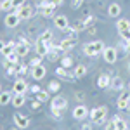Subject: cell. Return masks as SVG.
I'll return each mask as SVG.
<instances>
[{
  "instance_id": "1",
  "label": "cell",
  "mask_w": 130,
  "mask_h": 130,
  "mask_svg": "<svg viewBox=\"0 0 130 130\" xmlns=\"http://www.w3.org/2000/svg\"><path fill=\"white\" fill-rule=\"evenodd\" d=\"M104 49H106V45H104L102 40H94V42H89V43L83 45V54L89 56V57H95V56L102 54Z\"/></svg>"
},
{
  "instance_id": "2",
  "label": "cell",
  "mask_w": 130,
  "mask_h": 130,
  "mask_svg": "<svg viewBox=\"0 0 130 130\" xmlns=\"http://www.w3.org/2000/svg\"><path fill=\"white\" fill-rule=\"evenodd\" d=\"M90 120L94 125H101L106 121V116H108V106H97L94 109H90Z\"/></svg>"
},
{
  "instance_id": "3",
  "label": "cell",
  "mask_w": 130,
  "mask_h": 130,
  "mask_svg": "<svg viewBox=\"0 0 130 130\" xmlns=\"http://www.w3.org/2000/svg\"><path fill=\"white\" fill-rule=\"evenodd\" d=\"M56 7L57 5H54L52 0H42L40 4H38V12H40V16H43V18H49V16L54 14Z\"/></svg>"
},
{
  "instance_id": "4",
  "label": "cell",
  "mask_w": 130,
  "mask_h": 130,
  "mask_svg": "<svg viewBox=\"0 0 130 130\" xmlns=\"http://www.w3.org/2000/svg\"><path fill=\"white\" fill-rule=\"evenodd\" d=\"M101 56H102V59L106 61L108 64H115L118 61V49L116 47H106Z\"/></svg>"
},
{
  "instance_id": "5",
  "label": "cell",
  "mask_w": 130,
  "mask_h": 130,
  "mask_svg": "<svg viewBox=\"0 0 130 130\" xmlns=\"http://www.w3.org/2000/svg\"><path fill=\"white\" fill-rule=\"evenodd\" d=\"M50 108H54V109H61V111H64L66 108H68V99H66L64 95H61V94H57V95H54V97H52V101H50Z\"/></svg>"
},
{
  "instance_id": "6",
  "label": "cell",
  "mask_w": 130,
  "mask_h": 130,
  "mask_svg": "<svg viewBox=\"0 0 130 130\" xmlns=\"http://www.w3.org/2000/svg\"><path fill=\"white\" fill-rule=\"evenodd\" d=\"M18 16L21 18V21H26V19H31L33 18V14H35V9L31 7V5H28V4H24L23 7H19V9L14 10Z\"/></svg>"
},
{
  "instance_id": "7",
  "label": "cell",
  "mask_w": 130,
  "mask_h": 130,
  "mask_svg": "<svg viewBox=\"0 0 130 130\" xmlns=\"http://www.w3.org/2000/svg\"><path fill=\"white\" fill-rule=\"evenodd\" d=\"M89 115H90V109L85 106V104H78V106H75V109H73V118L78 120V121L85 120Z\"/></svg>"
},
{
  "instance_id": "8",
  "label": "cell",
  "mask_w": 130,
  "mask_h": 130,
  "mask_svg": "<svg viewBox=\"0 0 130 130\" xmlns=\"http://www.w3.org/2000/svg\"><path fill=\"white\" fill-rule=\"evenodd\" d=\"M12 120H14V125H16L18 128H21V130H24V128L30 127V118L24 116V115H21V113H14Z\"/></svg>"
},
{
  "instance_id": "9",
  "label": "cell",
  "mask_w": 130,
  "mask_h": 130,
  "mask_svg": "<svg viewBox=\"0 0 130 130\" xmlns=\"http://www.w3.org/2000/svg\"><path fill=\"white\" fill-rule=\"evenodd\" d=\"M21 23V18L12 10V12H9L7 16H5V19H4V24L7 26V28H18Z\"/></svg>"
},
{
  "instance_id": "10",
  "label": "cell",
  "mask_w": 130,
  "mask_h": 130,
  "mask_svg": "<svg viewBox=\"0 0 130 130\" xmlns=\"http://www.w3.org/2000/svg\"><path fill=\"white\" fill-rule=\"evenodd\" d=\"M28 83H26V80L24 78H18V80L12 83V92L14 94H26L28 92Z\"/></svg>"
},
{
  "instance_id": "11",
  "label": "cell",
  "mask_w": 130,
  "mask_h": 130,
  "mask_svg": "<svg viewBox=\"0 0 130 130\" xmlns=\"http://www.w3.org/2000/svg\"><path fill=\"white\" fill-rule=\"evenodd\" d=\"M31 78L37 82H40L45 78V75H47V68L43 66V64H40V66H35V68H31Z\"/></svg>"
},
{
  "instance_id": "12",
  "label": "cell",
  "mask_w": 130,
  "mask_h": 130,
  "mask_svg": "<svg viewBox=\"0 0 130 130\" xmlns=\"http://www.w3.org/2000/svg\"><path fill=\"white\" fill-rule=\"evenodd\" d=\"M54 26L57 28V30L64 31L68 26H70V19L66 18V14H59V16H56L54 18Z\"/></svg>"
},
{
  "instance_id": "13",
  "label": "cell",
  "mask_w": 130,
  "mask_h": 130,
  "mask_svg": "<svg viewBox=\"0 0 130 130\" xmlns=\"http://www.w3.org/2000/svg\"><path fill=\"white\" fill-rule=\"evenodd\" d=\"M76 45H78V38H70V37H66V38L61 40V49H62V52H68V50L75 49Z\"/></svg>"
},
{
  "instance_id": "14",
  "label": "cell",
  "mask_w": 130,
  "mask_h": 130,
  "mask_svg": "<svg viewBox=\"0 0 130 130\" xmlns=\"http://www.w3.org/2000/svg\"><path fill=\"white\" fill-rule=\"evenodd\" d=\"M50 43L52 42H38L37 40V45H35V50H37V56H42V57H45L47 54H49V50H50Z\"/></svg>"
},
{
  "instance_id": "15",
  "label": "cell",
  "mask_w": 130,
  "mask_h": 130,
  "mask_svg": "<svg viewBox=\"0 0 130 130\" xmlns=\"http://www.w3.org/2000/svg\"><path fill=\"white\" fill-rule=\"evenodd\" d=\"M56 75H57L59 78H62V80H70V82L76 80V78H75V75H73V71L66 70V68H62V66H59V68L56 70Z\"/></svg>"
},
{
  "instance_id": "16",
  "label": "cell",
  "mask_w": 130,
  "mask_h": 130,
  "mask_svg": "<svg viewBox=\"0 0 130 130\" xmlns=\"http://www.w3.org/2000/svg\"><path fill=\"white\" fill-rule=\"evenodd\" d=\"M12 97H14V92L12 90H2L0 92V106H7L12 102Z\"/></svg>"
},
{
  "instance_id": "17",
  "label": "cell",
  "mask_w": 130,
  "mask_h": 130,
  "mask_svg": "<svg viewBox=\"0 0 130 130\" xmlns=\"http://www.w3.org/2000/svg\"><path fill=\"white\" fill-rule=\"evenodd\" d=\"M16 109H19L23 108L24 104H26V94H14V97H12V102H10Z\"/></svg>"
},
{
  "instance_id": "18",
  "label": "cell",
  "mask_w": 130,
  "mask_h": 130,
  "mask_svg": "<svg viewBox=\"0 0 130 130\" xmlns=\"http://www.w3.org/2000/svg\"><path fill=\"white\" fill-rule=\"evenodd\" d=\"M16 54H18L19 57H24V56H28V54H30V43L18 42V45H16Z\"/></svg>"
},
{
  "instance_id": "19",
  "label": "cell",
  "mask_w": 130,
  "mask_h": 130,
  "mask_svg": "<svg viewBox=\"0 0 130 130\" xmlns=\"http://www.w3.org/2000/svg\"><path fill=\"white\" fill-rule=\"evenodd\" d=\"M111 85V76L108 75V73H102V75H99V78H97V87L99 89H108Z\"/></svg>"
},
{
  "instance_id": "20",
  "label": "cell",
  "mask_w": 130,
  "mask_h": 130,
  "mask_svg": "<svg viewBox=\"0 0 130 130\" xmlns=\"http://www.w3.org/2000/svg\"><path fill=\"white\" fill-rule=\"evenodd\" d=\"M130 106V99H128V95H125V94H121L120 97L116 99V108L120 111H125L127 108Z\"/></svg>"
},
{
  "instance_id": "21",
  "label": "cell",
  "mask_w": 130,
  "mask_h": 130,
  "mask_svg": "<svg viewBox=\"0 0 130 130\" xmlns=\"http://www.w3.org/2000/svg\"><path fill=\"white\" fill-rule=\"evenodd\" d=\"M120 14H121V7H120V4L113 2V4H109V5H108V16H109V18H118Z\"/></svg>"
},
{
  "instance_id": "22",
  "label": "cell",
  "mask_w": 130,
  "mask_h": 130,
  "mask_svg": "<svg viewBox=\"0 0 130 130\" xmlns=\"http://www.w3.org/2000/svg\"><path fill=\"white\" fill-rule=\"evenodd\" d=\"M123 87H125V82H123V78L121 76H115V78H111V85L109 89L111 90H123Z\"/></svg>"
},
{
  "instance_id": "23",
  "label": "cell",
  "mask_w": 130,
  "mask_h": 130,
  "mask_svg": "<svg viewBox=\"0 0 130 130\" xmlns=\"http://www.w3.org/2000/svg\"><path fill=\"white\" fill-rule=\"evenodd\" d=\"M16 45H18V42H14V40L5 42V47H4V50H2V56L7 57V56H10L12 52H16Z\"/></svg>"
},
{
  "instance_id": "24",
  "label": "cell",
  "mask_w": 130,
  "mask_h": 130,
  "mask_svg": "<svg viewBox=\"0 0 130 130\" xmlns=\"http://www.w3.org/2000/svg\"><path fill=\"white\" fill-rule=\"evenodd\" d=\"M87 71H89V70H87L85 64H76L75 70H73V75H75V78L78 80V78H83V76L87 75Z\"/></svg>"
},
{
  "instance_id": "25",
  "label": "cell",
  "mask_w": 130,
  "mask_h": 130,
  "mask_svg": "<svg viewBox=\"0 0 130 130\" xmlns=\"http://www.w3.org/2000/svg\"><path fill=\"white\" fill-rule=\"evenodd\" d=\"M113 121H115V125H116L118 130H128V123H127V120L121 118L120 115H116V116L113 118Z\"/></svg>"
},
{
  "instance_id": "26",
  "label": "cell",
  "mask_w": 130,
  "mask_h": 130,
  "mask_svg": "<svg viewBox=\"0 0 130 130\" xmlns=\"http://www.w3.org/2000/svg\"><path fill=\"white\" fill-rule=\"evenodd\" d=\"M52 38H54L52 31L45 30V31H42L40 35H38V38H37V40H38V42H47V43H49V42H52Z\"/></svg>"
},
{
  "instance_id": "27",
  "label": "cell",
  "mask_w": 130,
  "mask_h": 130,
  "mask_svg": "<svg viewBox=\"0 0 130 130\" xmlns=\"http://www.w3.org/2000/svg\"><path fill=\"white\" fill-rule=\"evenodd\" d=\"M116 28H118V33L120 31H125V30H130V21L121 18V19L116 21Z\"/></svg>"
},
{
  "instance_id": "28",
  "label": "cell",
  "mask_w": 130,
  "mask_h": 130,
  "mask_svg": "<svg viewBox=\"0 0 130 130\" xmlns=\"http://www.w3.org/2000/svg\"><path fill=\"white\" fill-rule=\"evenodd\" d=\"M35 99H38L40 102H47V101L50 99V92H49V90H43V89H42L38 94H35Z\"/></svg>"
},
{
  "instance_id": "29",
  "label": "cell",
  "mask_w": 130,
  "mask_h": 130,
  "mask_svg": "<svg viewBox=\"0 0 130 130\" xmlns=\"http://www.w3.org/2000/svg\"><path fill=\"white\" fill-rule=\"evenodd\" d=\"M30 64H18V76L19 78H24L26 75H28V71H30Z\"/></svg>"
},
{
  "instance_id": "30",
  "label": "cell",
  "mask_w": 130,
  "mask_h": 130,
  "mask_svg": "<svg viewBox=\"0 0 130 130\" xmlns=\"http://www.w3.org/2000/svg\"><path fill=\"white\" fill-rule=\"evenodd\" d=\"M0 4H2V10H4V12H12V10H14L12 0H0Z\"/></svg>"
},
{
  "instance_id": "31",
  "label": "cell",
  "mask_w": 130,
  "mask_h": 130,
  "mask_svg": "<svg viewBox=\"0 0 130 130\" xmlns=\"http://www.w3.org/2000/svg\"><path fill=\"white\" fill-rule=\"evenodd\" d=\"M47 90L56 94V92H59V90H61V83H59L57 80H50V82H49V87H47Z\"/></svg>"
},
{
  "instance_id": "32",
  "label": "cell",
  "mask_w": 130,
  "mask_h": 130,
  "mask_svg": "<svg viewBox=\"0 0 130 130\" xmlns=\"http://www.w3.org/2000/svg\"><path fill=\"white\" fill-rule=\"evenodd\" d=\"M61 66H62V68H66V70L73 68V59H71L70 56H64V57H61Z\"/></svg>"
},
{
  "instance_id": "33",
  "label": "cell",
  "mask_w": 130,
  "mask_h": 130,
  "mask_svg": "<svg viewBox=\"0 0 130 130\" xmlns=\"http://www.w3.org/2000/svg\"><path fill=\"white\" fill-rule=\"evenodd\" d=\"M83 24H85V28H92V26L95 24V16H92V14H87V18L83 19Z\"/></svg>"
},
{
  "instance_id": "34",
  "label": "cell",
  "mask_w": 130,
  "mask_h": 130,
  "mask_svg": "<svg viewBox=\"0 0 130 130\" xmlns=\"http://www.w3.org/2000/svg\"><path fill=\"white\" fill-rule=\"evenodd\" d=\"M71 28H73V30L76 31V33H80V31H83V30H85V24H83V21H76V23H75V24H73Z\"/></svg>"
},
{
  "instance_id": "35",
  "label": "cell",
  "mask_w": 130,
  "mask_h": 130,
  "mask_svg": "<svg viewBox=\"0 0 130 130\" xmlns=\"http://www.w3.org/2000/svg\"><path fill=\"white\" fill-rule=\"evenodd\" d=\"M5 59L9 61V62H12V64H18V62H19V56H18V54H16V52H12V54H10V56H7V57H5Z\"/></svg>"
},
{
  "instance_id": "36",
  "label": "cell",
  "mask_w": 130,
  "mask_h": 130,
  "mask_svg": "<svg viewBox=\"0 0 130 130\" xmlns=\"http://www.w3.org/2000/svg\"><path fill=\"white\" fill-rule=\"evenodd\" d=\"M42 59H43L42 56H35V57L30 61V66H31V68H35V66H40V64H42Z\"/></svg>"
},
{
  "instance_id": "37",
  "label": "cell",
  "mask_w": 130,
  "mask_h": 130,
  "mask_svg": "<svg viewBox=\"0 0 130 130\" xmlns=\"http://www.w3.org/2000/svg\"><path fill=\"white\" fill-rule=\"evenodd\" d=\"M50 115H52L56 120H61V118H62V111H61V109H54V108H50Z\"/></svg>"
},
{
  "instance_id": "38",
  "label": "cell",
  "mask_w": 130,
  "mask_h": 130,
  "mask_svg": "<svg viewBox=\"0 0 130 130\" xmlns=\"http://www.w3.org/2000/svg\"><path fill=\"white\" fill-rule=\"evenodd\" d=\"M43 104V102H40L38 99H35V101H31V109L33 111H37V109H40V106Z\"/></svg>"
},
{
  "instance_id": "39",
  "label": "cell",
  "mask_w": 130,
  "mask_h": 130,
  "mask_svg": "<svg viewBox=\"0 0 130 130\" xmlns=\"http://www.w3.org/2000/svg\"><path fill=\"white\" fill-rule=\"evenodd\" d=\"M120 38L121 40H130V30H125V31H120Z\"/></svg>"
},
{
  "instance_id": "40",
  "label": "cell",
  "mask_w": 130,
  "mask_h": 130,
  "mask_svg": "<svg viewBox=\"0 0 130 130\" xmlns=\"http://www.w3.org/2000/svg\"><path fill=\"white\" fill-rule=\"evenodd\" d=\"M82 5H83V0H73V2H71V7H73V9H80Z\"/></svg>"
},
{
  "instance_id": "41",
  "label": "cell",
  "mask_w": 130,
  "mask_h": 130,
  "mask_svg": "<svg viewBox=\"0 0 130 130\" xmlns=\"http://www.w3.org/2000/svg\"><path fill=\"white\" fill-rule=\"evenodd\" d=\"M104 130H118V128H116L115 121L111 120V121H108V123H106V127H104Z\"/></svg>"
},
{
  "instance_id": "42",
  "label": "cell",
  "mask_w": 130,
  "mask_h": 130,
  "mask_svg": "<svg viewBox=\"0 0 130 130\" xmlns=\"http://www.w3.org/2000/svg\"><path fill=\"white\" fill-rule=\"evenodd\" d=\"M12 4H14V10H16V9H19V7L24 5V0H12Z\"/></svg>"
},
{
  "instance_id": "43",
  "label": "cell",
  "mask_w": 130,
  "mask_h": 130,
  "mask_svg": "<svg viewBox=\"0 0 130 130\" xmlns=\"http://www.w3.org/2000/svg\"><path fill=\"white\" fill-rule=\"evenodd\" d=\"M40 85H31V87H30V92H31V94H38V92H40Z\"/></svg>"
},
{
  "instance_id": "44",
  "label": "cell",
  "mask_w": 130,
  "mask_h": 130,
  "mask_svg": "<svg viewBox=\"0 0 130 130\" xmlns=\"http://www.w3.org/2000/svg\"><path fill=\"white\" fill-rule=\"evenodd\" d=\"M75 95H76V101H78V102H80V101H83V99H85V94H83V92H76Z\"/></svg>"
},
{
  "instance_id": "45",
  "label": "cell",
  "mask_w": 130,
  "mask_h": 130,
  "mask_svg": "<svg viewBox=\"0 0 130 130\" xmlns=\"http://www.w3.org/2000/svg\"><path fill=\"white\" fill-rule=\"evenodd\" d=\"M80 130H92V123H83L80 127Z\"/></svg>"
},
{
  "instance_id": "46",
  "label": "cell",
  "mask_w": 130,
  "mask_h": 130,
  "mask_svg": "<svg viewBox=\"0 0 130 130\" xmlns=\"http://www.w3.org/2000/svg\"><path fill=\"white\" fill-rule=\"evenodd\" d=\"M52 4H54V5H57V7H61V5L64 4V0H52Z\"/></svg>"
},
{
  "instance_id": "47",
  "label": "cell",
  "mask_w": 130,
  "mask_h": 130,
  "mask_svg": "<svg viewBox=\"0 0 130 130\" xmlns=\"http://www.w3.org/2000/svg\"><path fill=\"white\" fill-rule=\"evenodd\" d=\"M4 47H5V42H4V40H0V52L4 50Z\"/></svg>"
},
{
  "instance_id": "48",
  "label": "cell",
  "mask_w": 130,
  "mask_h": 130,
  "mask_svg": "<svg viewBox=\"0 0 130 130\" xmlns=\"http://www.w3.org/2000/svg\"><path fill=\"white\" fill-rule=\"evenodd\" d=\"M89 33H90V35H94V33H95V28H94V26H92V28H89Z\"/></svg>"
},
{
  "instance_id": "49",
  "label": "cell",
  "mask_w": 130,
  "mask_h": 130,
  "mask_svg": "<svg viewBox=\"0 0 130 130\" xmlns=\"http://www.w3.org/2000/svg\"><path fill=\"white\" fill-rule=\"evenodd\" d=\"M127 68H128V71H130V61H128V64H127Z\"/></svg>"
},
{
  "instance_id": "50",
  "label": "cell",
  "mask_w": 130,
  "mask_h": 130,
  "mask_svg": "<svg viewBox=\"0 0 130 130\" xmlns=\"http://www.w3.org/2000/svg\"><path fill=\"white\" fill-rule=\"evenodd\" d=\"M128 90H130V82H128Z\"/></svg>"
},
{
  "instance_id": "51",
  "label": "cell",
  "mask_w": 130,
  "mask_h": 130,
  "mask_svg": "<svg viewBox=\"0 0 130 130\" xmlns=\"http://www.w3.org/2000/svg\"><path fill=\"white\" fill-rule=\"evenodd\" d=\"M0 92H2V85H0Z\"/></svg>"
},
{
  "instance_id": "52",
  "label": "cell",
  "mask_w": 130,
  "mask_h": 130,
  "mask_svg": "<svg viewBox=\"0 0 130 130\" xmlns=\"http://www.w3.org/2000/svg\"><path fill=\"white\" fill-rule=\"evenodd\" d=\"M0 10H2V4H0Z\"/></svg>"
},
{
  "instance_id": "53",
  "label": "cell",
  "mask_w": 130,
  "mask_h": 130,
  "mask_svg": "<svg viewBox=\"0 0 130 130\" xmlns=\"http://www.w3.org/2000/svg\"><path fill=\"white\" fill-rule=\"evenodd\" d=\"M128 99H130V94H128Z\"/></svg>"
},
{
  "instance_id": "54",
  "label": "cell",
  "mask_w": 130,
  "mask_h": 130,
  "mask_svg": "<svg viewBox=\"0 0 130 130\" xmlns=\"http://www.w3.org/2000/svg\"><path fill=\"white\" fill-rule=\"evenodd\" d=\"M128 45H130V40H128Z\"/></svg>"
},
{
  "instance_id": "55",
  "label": "cell",
  "mask_w": 130,
  "mask_h": 130,
  "mask_svg": "<svg viewBox=\"0 0 130 130\" xmlns=\"http://www.w3.org/2000/svg\"><path fill=\"white\" fill-rule=\"evenodd\" d=\"M0 130H2V127H0Z\"/></svg>"
},
{
  "instance_id": "56",
  "label": "cell",
  "mask_w": 130,
  "mask_h": 130,
  "mask_svg": "<svg viewBox=\"0 0 130 130\" xmlns=\"http://www.w3.org/2000/svg\"><path fill=\"white\" fill-rule=\"evenodd\" d=\"M12 130H16V128H12Z\"/></svg>"
}]
</instances>
